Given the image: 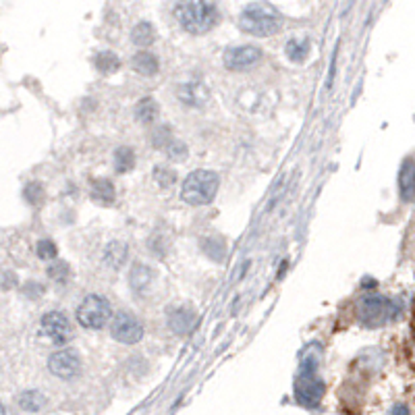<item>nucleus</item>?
Instances as JSON below:
<instances>
[{"label": "nucleus", "mask_w": 415, "mask_h": 415, "mask_svg": "<svg viewBox=\"0 0 415 415\" xmlns=\"http://www.w3.org/2000/svg\"><path fill=\"white\" fill-rule=\"evenodd\" d=\"M48 370L60 380H73L81 372V360L73 349H62L50 355Z\"/></svg>", "instance_id": "obj_9"}, {"label": "nucleus", "mask_w": 415, "mask_h": 415, "mask_svg": "<svg viewBox=\"0 0 415 415\" xmlns=\"http://www.w3.org/2000/svg\"><path fill=\"white\" fill-rule=\"evenodd\" d=\"M127 256H129V249L123 241H110L104 249V262L114 270L127 262Z\"/></svg>", "instance_id": "obj_15"}, {"label": "nucleus", "mask_w": 415, "mask_h": 415, "mask_svg": "<svg viewBox=\"0 0 415 415\" xmlns=\"http://www.w3.org/2000/svg\"><path fill=\"white\" fill-rule=\"evenodd\" d=\"M393 414H409V409H407V407H401V405H399V407H395V409H393Z\"/></svg>", "instance_id": "obj_30"}, {"label": "nucleus", "mask_w": 415, "mask_h": 415, "mask_svg": "<svg viewBox=\"0 0 415 415\" xmlns=\"http://www.w3.org/2000/svg\"><path fill=\"white\" fill-rule=\"evenodd\" d=\"M94 64L96 69L102 73V75H112L121 69V58L110 52V50H104V52H98L96 58H94Z\"/></svg>", "instance_id": "obj_19"}, {"label": "nucleus", "mask_w": 415, "mask_h": 415, "mask_svg": "<svg viewBox=\"0 0 415 415\" xmlns=\"http://www.w3.org/2000/svg\"><path fill=\"white\" fill-rule=\"evenodd\" d=\"M170 139H173V137H170V127H166V125L158 127V129L150 135V143H152L154 148H160V150H164L166 143H168Z\"/></svg>", "instance_id": "obj_27"}, {"label": "nucleus", "mask_w": 415, "mask_h": 415, "mask_svg": "<svg viewBox=\"0 0 415 415\" xmlns=\"http://www.w3.org/2000/svg\"><path fill=\"white\" fill-rule=\"evenodd\" d=\"M35 251H37V258H42V260H54V258H56V245H54L50 239L37 241Z\"/></svg>", "instance_id": "obj_28"}, {"label": "nucleus", "mask_w": 415, "mask_h": 415, "mask_svg": "<svg viewBox=\"0 0 415 415\" xmlns=\"http://www.w3.org/2000/svg\"><path fill=\"white\" fill-rule=\"evenodd\" d=\"M262 50L258 46H237L224 52V67L229 71H247L262 60Z\"/></svg>", "instance_id": "obj_10"}, {"label": "nucleus", "mask_w": 415, "mask_h": 415, "mask_svg": "<svg viewBox=\"0 0 415 415\" xmlns=\"http://www.w3.org/2000/svg\"><path fill=\"white\" fill-rule=\"evenodd\" d=\"M131 64H133V69H135L139 75H145V77L156 75L158 69H160V62H158L156 54H152V52H137V54L131 58Z\"/></svg>", "instance_id": "obj_14"}, {"label": "nucleus", "mask_w": 415, "mask_h": 415, "mask_svg": "<svg viewBox=\"0 0 415 415\" xmlns=\"http://www.w3.org/2000/svg\"><path fill=\"white\" fill-rule=\"evenodd\" d=\"M177 98L181 104L191 106V108H202L206 106L210 94L202 81H185L177 87Z\"/></svg>", "instance_id": "obj_11"}, {"label": "nucleus", "mask_w": 415, "mask_h": 415, "mask_svg": "<svg viewBox=\"0 0 415 415\" xmlns=\"http://www.w3.org/2000/svg\"><path fill=\"white\" fill-rule=\"evenodd\" d=\"M175 19L187 33L202 35L218 23L220 15L210 0H179L175 6Z\"/></svg>", "instance_id": "obj_1"}, {"label": "nucleus", "mask_w": 415, "mask_h": 415, "mask_svg": "<svg viewBox=\"0 0 415 415\" xmlns=\"http://www.w3.org/2000/svg\"><path fill=\"white\" fill-rule=\"evenodd\" d=\"M39 333L56 345H64L73 337V328L69 318L62 312H48L39 322Z\"/></svg>", "instance_id": "obj_8"}, {"label": "nucleus", "mask_w": 415, "mask_h": 415, "mask_svg": "<svg viewBox=\"0 0 415 415\" xmlns=\"http://www.w3.org/2000/svg\"><path fill=\"white\" fill-rule=\"evenodd\" d=\"M110 335L114 341L123 343V345H135L143 339V326L141 322L127 314V312H121L118 316L112 318V324H110Z\"/></svg>", "instance_id": "obj_7"}, {"label": "nucleus", "mask_w": 415, "mask_h": 415, "mask_svg": "<svg viewBox=\"0 0 415 415\" xmlns=\"http://www.w3.org/2000/svg\"><path fill=\"white\" fill-rule=\"evenodd\" d=\"M316 370H318L316 357H306L303 364H301V372L297 376V382H295V399L308 409L318 407L322 397H324V391H326V387L318 378Z\"/></svg>", "instance_id": "obj_4"}, {"label": "nucleus", "mask_w": 415, "mask_h": 415, "mask_svg": "<svg viewBox=\"0 0 415 415\" xmlns=\"http://www.w3.org/2000/svg\"><path fill=\"white\" fill-rule=\"evenodd\" d=\"M166 156L170 158V160H175V162H183L185 158H187V145L183 143V141H177V139H170L168 143H166Z\"/></svg>", "instance_id": "obj_26"}, {"label": "nucleus", "mask_w": 415, "mask_h": 415, "mask_svg": "<svg viewBox=\"0 0 415 415\" xmlns=\"http://www.w3.org/2000/svg\"><path fill=\"white\" fill-rule=\"evenodd\" d=\"M399 193L403 202H414L415 197V168L414 158H407L403 162V168L399 173Z\"/></svg>", "instance_id": "obj_13"}, {"label": "nucleus", "mask_w": 415, "mask_h": 415, "mask_svg": "<svg viewBox=\"0 0 415 415\" xmlns=\"http://www.w3.org/2000/svg\"><path fill=\"white\" fill-rule=\"evenodd\" d=\"M19 405L25 412H39L46 405V397L37 391H25L19 395Z\"/></svg>", "instance_id": "obj_23"}, {"label": "nucleus", "mask_w": 415, "mask_h": 415, "mask_svg": "<svg viewBox=\"0 0 415 415\" xmlns=\"http://www.w3.org/2000/svg\"><path fill=\"white\" fill-rule=\"evenodd\" d=\"M239 27L245 33H251L258 37H268V35H274L281 31L283 19L272 6H268L264 2H251L239 15Z\"/></svg>", "instance_id": "obj_2"}, {"label": "nucleus", "mask_w": 415, "mask_h": 415, "mask_svg": "<svg viewBox=\"0 0 415 415\" xmlns=\"http://www.w3.org/2000/svg\"><path fill=\"white\" fill-rule=\"evenodd\" d=\"M48 276L56 283H64L69 279V266L64 262H56L48 268Z\"/></svg>", "instance_id": "obj_29"}, {"label": "nucleus", "mask_w": 415, "mask_h": 415, "mask_svg": "<svg viewBox=\"0 0 415 415\" xmlns=\"http://www.w3.org/2000/svg\"><path fill=\"white\" fill-rule=\"evenodd\" d=\"M112 318V308L102 295H87L77 308V322L87 330H100Z\"/></svg>", "instance_id": "obj_6"}, {"label": "nucleus", "mask_w": 415, "mask_h": 415, "mask_svg": "<svg viewBox=\"0 0 415 415\" xmlns=\"http://www.w3.org/2000/svg\"><path fill=\"white\" fill-rule=\"evenodd\" d=\"M4 412H6V409H4V405H2V403H0V415L4 414Z\"/></svg>", "instance_id": "obj_32"}, {"label": "nucleus", "mask_w": 415, "mask_h": 415, "mask_svg": "<svg viewBox=\"0 0 415 415\" xmlns=\"http://www.w3.org/2000/svg\"><path fill=\"white\" fill-rule=\"evenodd\" d=\"M403 312V303L391 301L380 295H368L357 301V318L368 326H380L389 320H395Z\"/></svg>", "instance_id": "obj_5"}, {"label": "nucleus", "mask_w": 415, "mask_h": 415, "mask_svg": "<svg viewBox=\"0 0 415 415\" xmlns=\"http://www.w3.org/2000/svg\"><path fill=\"white\" fill-rule=\"evenodd\" d=\"M158 114H160V108L154 98H143L135 106V118L143 125H152L158 118Z\"/></svg>", "instance_id": "obj_18"}, {"label": "nucleus", "mask_w": 415, "mask_h": 415, "mask_svg": "<svg viewBox=\"0 0 415 415\" xmlns=\"http://www.w3.org/2000/svg\"><path fill=\"white\" fill-rule=\"evenodd\" d=\"M154 179H156V183L160 187L168 189V187H173L177 183V173L173 168H168V166H156L154 168Z\"/></svg>", "instance_id": "obj_24"}, {"label": "nucleus", "mask_w": 415, "mask_h": 415, "mask_svg": "<svg viewBox=\"0 0 415 415\" xmlns=\"http://www.w3.org/2000/svg\"><path fill=\"white\" fill-rule=\"evenodd\" d=\"M129 281H131L133 291L143 293L150 287V283H152V270L148 266H143V264H135L131 274H129Z\"/></svg>", "instance_id": "obj_21"}, {"label": "nucleus", "mask_w": 415, "mask_h": 415, "mask_svg": "<svg viewBox=\"0 0 415 415\" xmlns=\"http://www.w3.org/2000/svg\"><path fill=\"white\" fill-rule=\"evenodd\" d=\"M23 197H25L29 204H33V206H39V204L44 202L46 193H44V187H42L39 183H27V185H25V189H23Z\"/></svg>", "instance_id": "obj_25"}, {"label": "nucleus", "mask_w": 415, "mask_h": 415, "mask_svg": "<svg viewBox=\"0 0 415 415\" xmlns=\"http://www.w3.org/2000/svg\"><path fill=\"white\" fill-rule=\"evenodd\" d=\"M220 179L214 170H193L181 189V200L189 206H206L214 200Z\"/></svg>", "instance_id": "obj_3"}, {"label": "nucleus", "mask_w": 415, "mask_h": 415, "mask_svg": "<svg viewBox=\"0 0 415 415\" xmlns=\"http://www.w3.org/2000/svg\"><path fill=\"white\" fill-rule=\"evenodd\" d=\"M91 200L96 204H104L110 206L114 202V185L108 179H96L91 183Z\"/></svg>", "instance_id": "obj_16"}, {"label": "nucleus", "mask_w": 415, "mask_h": 415, "mask_svg": "<svg viewBox=\"0 0 415 415\" xmlns=\"http://www.w3.org/2000/svg\"><path fill=\"white\" fill-rule=\"evenodd\" d=\"M195 324H197V314L191 308H177L168 316V328L181 337L189 335L195 328Z\"/></svg>", "instance_id": "obj_12"}, {"label": "nucleus", "mask_w": 415, "mask_h": 415, "mask_svg": "<svg viewBox=\"0 0 415 415\" xmlns=\"http://www.w3.org/2000/svg\"><path fill=\"white\" fill-rule=\"evenodd\" d=\"M133 166H135V154H133V150L127 148V145L116 148V150H114V168H116V173L125 175V173H129Z\"/></svg>", "instance_id": "obj_22"}, {"label": "nucleus", "mask_w": 415, "mask_h": 415, "mask_svg": "<svg viewBox=\"0 0 415 415\" xmlns=\"http://www.w3.org/2000/svg\"><path fill=\"white\" fill-rule=\"evenodd\" d=\"M131 42H133L135 46H141V48L152 46V44L156 42V27H154L152 23H148V21L137 23V25L131 29Z\"/></svg>", "instance_id": "obj_17"}, {"label": "nucleus", "mask_w": 415, "mask_h": 415, "mask_svg": "<svg viewBox=\"0 0 415 415\" xmlns=\"http://www.w3.org/2000/svg\"><path fill=\"white\" fill-rule=\"evenodd\" d=\"M285 52L293 62H303L308 58V52H310V39L308 37H303V39L291 37L285 46Z\"/></svg>", "instance_id": "obj_20"}, {"label": "nucleus", "mask_w": 415, "mask_h": 415, "mask_svg": "<svg viewBox=\"0 0 415 415\" xmlns=\"http://www.w3.org/2000/svg\"><path fill=\"white\" fill-rule=\"evenodd\" d=\"M362 287H376V281H372V279H370V281L364 279V285H362Z\"/></svg>", "instance_id": "obj_31"}]
</instances>
